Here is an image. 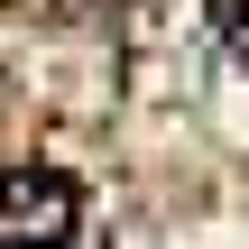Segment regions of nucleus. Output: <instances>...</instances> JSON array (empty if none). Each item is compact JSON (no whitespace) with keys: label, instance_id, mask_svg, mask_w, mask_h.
<instances>
[{"label":"nucleus","instance_id":"obj_1","mask_svg":"<svg viewBox=\"0 0 249 249\" xmlns=\"http://www.w3.org/2000/svg\"><path fill=\"white\" fill-rule=\"evenodd\" d=\"M74 213H83V194H74L65 166H18V176H0V249H55L74 231Z\"/></svg>","mask_w":249,"mask_h":249},{"label":"nucleus","instance_id":"obj_2","mask_svg":"<svg viewBox=\"0 0 249 249\" xmlns=\"http://www.w3.org/2000/svg\"><path fill=\"white\" fill-rule=\"evenodd\" d=\"M222 37H231V55L249 65V0H231V9H222Z\"/></svg>","mask_w":249,"mask_h":249}]
</instances>
